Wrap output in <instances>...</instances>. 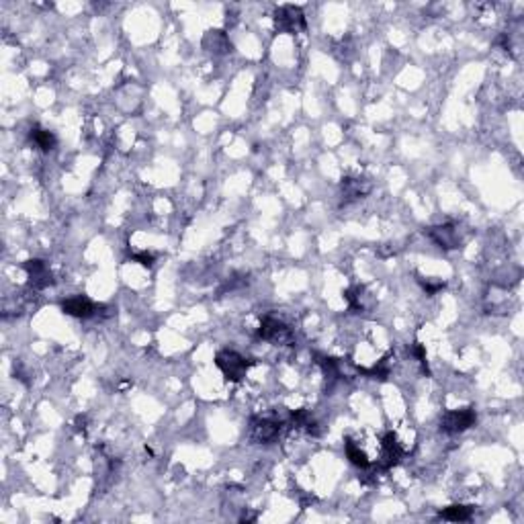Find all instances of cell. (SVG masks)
<instances>
[{
	"mask_svg": "<svg viewBox=\"0 0 524 524\" xmlns=\"http://www.w3.org/2000/svg\"><path fill=\"white\" fill-rule=\"evenodd\" d=\"M401 448L398 445V440H395V434L393 432H387L386 438H383V455H381V467L383 469H391L395 463L401 459Z\"/></svg>",
	"mask_w": 524,
	"mask_h": 524,
	"instance_id": "cell-10",
	"label": "cell"
},
{
	"mask_svg": "<svg viewBox=\"0 0 524 524\" xmlns=\"http://www.w3.org/2000/svg\"><path fill=\"white\" fill-rule=\"evenodd\" d=\"M216 365L226 375L228 381H242L252 363L242 355H238L236 351H221L216 355Z\"/></svg>",
	"mask_w": 524,
	"mask_h": 524,
	"instance_id": "cell-1",
	"label": "cell"
},
{
	"mask_svg": "<svg viewBox=\"0 0 524 524\" xmlns=\"http://www.w3.org/2000/svg\"><path fill=\"white\" fill-rule=\"evenodd\" d=\"M275 25L281 33H293L297 29H306V16L299 6L285 4L275 13Z\"/></svg>",
	"mask_w": 524,
	"mask_h": 524,
	"instance_id": "cell-4",
	"label": "cell"
},
{
	"mask_svg": "<svg viewBox=\"0 0 524 524\" xmlns=\"http://www.w3.org/2000/svg\"><path fill=\"white\" fill-rule=\"evenodd\" d=\"M478 422V416L471 408H463V410H448L445 416L440 418V430L447 434H459L471 428Z\"/></svg>",
	"mask_w": 524,
	"mask_h": 524,
	"instance_id": "cell-3",
	"label": "cell"
},
{
	"mask_svg": "<svg viewBox=\"0 0 524 524\" xmlns=\"http://www.w3.org/2000/svg\"><path fill=\"white\" fill-rule=\"evenodd\" d=\"M203 46L207 51H211V54H228L231 49V44L230 39H228V35L223 31H209L205 35V39H203Z\"/></svg>",
	"mask_w": 524,
	"mask_h": 524,
	"instance_id": "cell-11",
	"label": "cell"
},
{
	"mask_svg": "<svg viewBox=\"0 0 524 524\" xmlns=\"http://www.w3.org/2000/svg\"><path fill=\"white\" fill-rule=\"evenodd\" d=\"M258 338L266 340L271 344H281V346H291L295 342L293 332L291 328L283 322H278L275 318H264L261 324V330H258Z\"/></svg>",
	"mask_w": 524,
	"mask_h": 524,
	"instance_id": "cell-2",
	"label": "cell"
},
{
	"mask_svg": "<svg viewBox=\"0 0 524 524\" xmlns=\"http://www.w3.org/2000/svg\"><path fill=\"white\" fill-rule=\"evenodd\" d=\"M283 424L277 420H271V418H254L252 420V430L250 436L254 443L258 445H273L281 434Z\"/></svg>",
	"mask_w": 524,
	"mask_h": 524,
	"instance_id": "cell-5",
	"label": "cell"
},
{
	"mask_svg": "<svg viewBox=\"0 0 524 524\" xmlns=\"http://www.w3.org/2000/svg\"><path fill=\"white\" fill-rule=\"evenodd\" d=\"M29 138L31 141L41 150V152H51L54 148H56V143H58V139L56 136L51 133V131H47L44 127H39V125H35L31 129V133H29Z\"/></svg>",
	"mask_w": 524,
	"mask_h": 524,
	"instance_id": "cell-12",
	"label": "cell"
},
{
	"mask_svg": "<svg viewBox=\"0 0 524 524\" xmlns=\"http://www.w3.org/2000/svg\"><path fill=\"white\" fill-rule=\"evenodd\" d=\"M96 303H93L89 297L84 295H76V297H68L62 301V311L66 316H72L78 320H86V318H93L96 313Z\"/></svg>",
	"mask_w": 524,
	"mask_h": 524,
	"instance_id": "cell-7",
	"label": "cell"
},
{
	"mask_svg": "<svg viewBox=\"0 0 524 524\" xmlns=\"http://www.w3.org/2000/svg\"><path fill=\"white\" fill-rule=\"evenodd\" d=\"M428 238L443 250H455L459 248L461 240H459V233L455 230V226L450 223H445V226H434V228H428Z\"/></svg>",
	"mask_w": 524,
	"mask_h": 524,
	"instance_id": "cell-8",
	"label": "cell"
},
{
	"mask_svg": "<svg viewBox=\"0 0 524 524\" xmlns=\"http://www.w3.org/2000/svg\"><path fill=\"white\" fill-rule=\"evenodd\" d=\"M371 193V183L367 178H361V176H346L342 181V201L344 203H353V201L363 199Z\"/></svg>",
	"mask_w": 524,
	"mask_h": 524,
	"instance_id": "cell-9",
	"label": "cell"
},
{
	"mask_svg": "<svg viewBox=\"0 0 524 524\" xmlns=\"http://www.w3.org/2000/svg\"><path fill=\"white\" fill-rule=\"evenodd\" d=\"M131 261L133 262H139V264H143V266H152L154 264V254H148V252H136V254H131Z\"/></svg>",
	"mask_w": 524,
	"mask_h": 524,
	"instance_id": "cell-15",
	"label": "cell"
},
{
	"mask_svg": "<svg viewBox=\"0 0 524 524\" xmlns=\"http://www.w3.org/2000/svg\"><path fill=\"white\" fill-rule=\"evenodd\" d=\"M344 450H346V457L351 459V463H353L355 467L367 469V467L371 465V461L367 459V455L361 450V447L356 445L353 438H346V443H344Z\"/></svg>",
	"mask_w": 524,
	"mask_h": 524,
	"instance_id": "cell-14",
	"label": "cell"
},
{
	"mask_svg": "<svg viewBox=\"0 0 524 524\" xmlns=\"http://www.w3.org/2000/svg\"><path fill=\"white\" fill-rule=\"evenodd\" d=\"M473 516L471 506H448V508L438 512V518L443 520H453V523H467Z\"/></svg>",
	"mask_w": 524,
	"mask_h": 524,
	"instance_id": "cell-13",
	"label": "cell"
},
{
	"mask_svg": "<svg viewBox=\"0 0 524 524\" xmlns=\"http://www.w3.org/2000/svg\"><path fill=\"white\" fill-rule=\"evenodd\" d=\"M25 271H27L29 285H31L33 289L41 291V289H47L49 285H54V275H51L47 262L39 261V258L27 261L25 262Z\"/></svg>",
	"mask_w": 524,
	"mask_h": 524,
	"instance_id": "cell-6",
	"label": "cell"
}]
</instances>
